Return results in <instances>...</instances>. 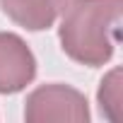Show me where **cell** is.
I'll return each instance as SVG.
<instances>
[{
    "label": "cell",
    "mask_w": 123,
    "mask_h": 123,
    "mask_svg": "<svg viewBox=\"0 0 123 123\" xmlns=\"http://www.w3.org/2000/svg\"><path fill=\"white\" fill-rule=\"evenodd\" d=\"M68 3L70 0H0V10L27 31H43L53 27Z\"/></svg>",
    "instance_id": "4"
},
{
    "label": "cell",
    "mask_w": 123,
    "mask_h": 123,
    "mask_svg": "<svg viewBox=\"0 0 123 123\" xmlns=\"http://www.w3.org/2000/svg\"><path fill=\"white\" fill-rule=\"evenodd\" d=\"M36 77V58L27 41L12 31H0V94H17Z\"/></svg>",
    "instance_id": "3"
},
{
    "label": "cell",
    "mask_w": 123,
    "mask_h": 123,
    "mask_svg": "<svg viewBox=\"0 0 123 123\" xmlns=\"http://www.w3.org/2000/svg\"><path fill=\"white\" fill-rule=\"evenodd\" d=\"M123 0H70L63 10L58 39L63 53L87 68H101L121 41Z\"/></svg>",
    "instance_id": "1"
},
{
    "label": "cell",
    "mask_w": 123,
    "mask_h": 123,
    "mask_svg": "<svg viewBox=\"0 0 123 123\" xmlns=\"http://www.w3.org/2000/svg\"><path fill=\"white\" fill-rule=\"evenodd\" d=\"M24 118L29 123H87V97L70 85H41L27 97Z\"/></svg>",
    "instance_id": "2"
},
{
    "label": "cell",
    "mask_w": 123,
    "mask_h": 123,
    "mask_svg": "<svg viewBox=\"0 0 123 123\" xmlns=\"http://www.w3.org/2000/svg\"><path fill=\"white\" fill-rule=\"evenodd\" d=\"M118 77H121V70H111L106 80H101V87H99V104H101V111L109 113V118H116V106L121 101V87H118Z\"/></svg>",
    "instance_id": "5"
}]
</instances>
